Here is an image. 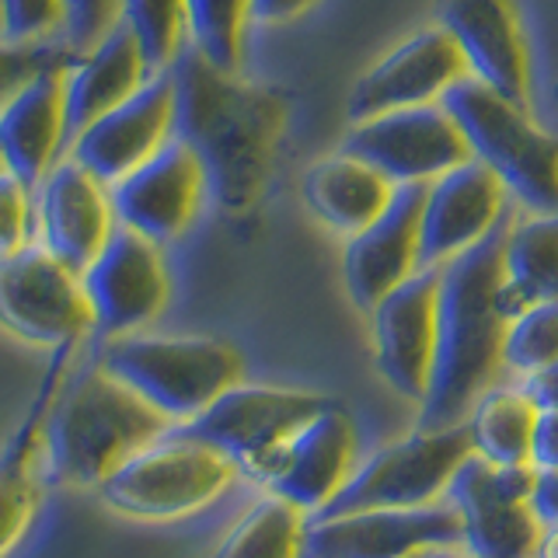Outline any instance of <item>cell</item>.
I'll use <instances>...</instances> for the list:
<instances>
[{
    "instance_id": "cell-7",
    "label": "cell",
    "mask_w": 558,
    "mask_h": 558,
    "mask_svg": "<svg viewBox=\"0 0 558 558\" xmlns=\"http://www.w3.org/2000/svg\"><path fill=\"white\" fill-rule=\"evenodd\" d=\"M471 453L468 429H415L405 440L374 450L353 468L331 502L314 517H342L363 510H415V506L440 502L453 471Z\"/></svg>"
},
{
    "instance_id": "cell-37",
    "label": "cell",
    "mask_w": 558,
    "mask_h": 558,
    "mask_svg": "<svg viewBox=\"0 0 558 558\" xmlns=\"http://www.w3.org/2000/svg\"><path fill=\"white\" fill-rule=\"evenodd\" d=\"M527 461L534 471H558V412H537Z\"/></svg>"
},
{
    "instance_id": "cell-32",
    "label": "cell",
    "mask_w": 558,
    "mask_h": 558,
    "mask_svg": "<svg viewBox=\"0 0 558 558\" xmlns=\"http://www.w3.org/2000/svg\"><path fill=\"white\" fill-rule=\"evenodd\" d=\"M558 363V301L517 311L502 336V371L531 377Z\"/></svg>"
},
{
    "instance_id": "cell-40",
    "label": "cell",
    "mask_w": 558,
    "mask_h": 558,
    "mask_svg": "<svg viewBox=\"0 0 558 558\" xmlns=\"http://www.w3.org/2000/svg\"><path fill=\"white\" fill-rule=\"evenodd\" d=\"M252 4V22L258 25H283L311 11L318 0H248Z\"/></svg>"
},
{
    "instance_id": "cell-31",
    "label": "cell",
    "mask_w": 558,
    "mask_h": 558,
    "mask_svg": "<svg viewBox=\"0 0 558 558\" xmlns=\"http://www.w3.org/2000/svg\"><path fill=\"white\" fill-rule=\"evenodd\" d=\"M119 25L133 35L150 74H161L185 49V0H122Z\"/></svg>"
},
{
    "instance_id": "cell-43",
    "label": "cell",
    "mask_w": 558,
    "mask_h": 558,
    "mask_svg": "<svg viewBox=\"0 0 558 558\" xmlns=\"http://www.w3.org/2000/svg\"><path fill=\"white\" fill-rule=\"evenodd\" d=\"M0 171H4V165H0Z\"/></svg>"
},
{
    "instance_id": "cell-18",
    "label": "cell",
    "mask_w": 558,
    "mask_h": 558,
    "mask_svg": "<svg viewBox=\"0 0 558 558\" xmlns=\"http://www.w3.org/2000/svg\"><path fill=\"white\" fill-rule=\"evenodd\" d=\"M461 77H468V66L458 46L433 22L412 32L405 43H398L366 74H360L345 105L349 122L395 109H415V105H436Z\"/></svg>"
},
{
    "instance_id": "cell-14",
    "label": "cell",
    "mask_w": 558,
    "mask_h": 558,
    "mask_svg": "<svg viewBox=\"0 0 558 558\" xmlns=\"http://www.w3.org/2000/svg\"><path fill=\"white\" fill-rule=\"evenodd\" d=\"M203 199L206 174L199 157L174 136L109 185L116 223L147 238L157 248L174 241L196 220Z\"/></svg>"
},
{
    "instance_id": "cell-24",
    "label": "cell",
    "mask_w": 558,
    "mask_h": 558,
    "mask_svg": "<svg viewBox=\"0 0 558 558\" xmlns=\"http://www.w3.org/2000/svg\"><path fill=\"white\" fill-rule=\"evenodd\" d=\"M66 60L35 74L0 109V165L32 189L66 154V109H63Z\"/></svg>"
},
{
    "instance_id": "cell-28",
    "label": "cell",
    "mask_w": 558,
    "mask_h": 558,
    "mask_svg": "<svg viewBox=\"0 0 558 558\" xmlns=\"http://www.w3.org/2000/svg\"><path fill=\"white\" fill-rule=\"evenodd\" d=\"M537 409L520 388H499L493 384L475 405H471L464 429L471 453L488 464H531V436H534Z\"/></svg>"
},
{
    "instance_id": "cell-42",
    "label": "cell",
    "mask_w": 558,
    "mask_h": 558,
    "mask_svg": "<svg viewBox=\"0 0 558 558\" xmlns=\"http://www.w3.org/2000/svg\"><path fill=\"white\" fill-rule=\"evenodd\" d=\"M412 558H471L461 545H450V548H426V551H418Z\"/></svg>"
},
{
    "instance_id": "cell-19",
    "label": "cell",
    "mask_w": 558,
    "mask_h": 558,
    "mask_svg": "<svg viewBox=\"0 0 558 558\" xmlns=\"http://www.w3.org/2000/svg\"><path fill=\"white\" fill-rule=\"evenodd\" d=\"M506 189L478 161H464L426 182L418 209V269H440L475 248L506 220Z\"/></svg>"
},
{
    "instance_id": "cell-26",
    "label": "cell",
    "mask_w": 558,
    "mask_h": 558,
    "mask_svg": "<svg viewBox=\"0 0 558 558\" xmlns=\"http://www.w3.org/2000/svg\"><path fill=\"white\" fill-rule=\"evenodd\" d=\"M304 203L336 234L353 238L384 206L395 185L353 154H328L304 171Z\"/></svg>"
},
{
    "instance_id": "cell-9",
    "label": "cell",
    "mask_w": 558,
    "mask_h": 558,
    "mask_svg": "<svg viewBox=\"0 0 558 558\" xmlns=\"http://www.w3.org/2000/svg\"><path fill=\"white\" fill-rule=\"evenodd\" d=\"M537 471L531 464H488L468 453L444 499L461 520V548L471 558H537L541 523L531 510Z\"/></svg>"
},
{
    "instance_id": "cell-39",
    "label": "cell",
    "mask_w": 558,
    "mask_h": 558,
    "mask_svg": "<svg viewBox=\"0 0 558 558\" xmlns=\"http://www.w3.org/2000/svg\"><path fill=\"white\" fill-rule=\"evenodd\" d=\"M520 391L531 398V405L537 412H558V363L545 366L531 377L520 380Z\"/></svg>"
},
{
    "instance_id": "cell-13",
    "label": "cell",
    "mask_w": 558,
    "mask_h": 558,
    "mask_svg": "<svg viewBox=\"0 0 558 558\" xmlns=\"http://www.w3.org/2000/svg\"><path fill=\"white\" fill-rule=\"evenodd\" d=\"M356 468V426L349 412L331 401L296 429L248 482L262 493L314 517L331 502Z\"/></svg>"
},
{
    "instance_id": "cell-8",
    "label": "cell",
    "mask_w": 558,
    "mask_h": 558,
    "mask_svg": "<svg viewBox=\"0 0 558 558\" xmlns=\"http://www.w3.org/2000/svg\"><path fill=\"white\" fill-rule=\"evenodd\" d=\"M331 398L293 388H269V384H231L220 398L174 426L192 440H199L238 471V478H252L311 415H318Z\"/></svg>"
},
{
    "instance_id": "cell-34",
    "label": "cell",
    "mask_w": 558,
    "mask_h": 558,
    "mask_svg": "<svg viewBox=\"0 0 558 558\" xmlns=\"http://www.w3.org/2000/svg\"><path fill=\"white\" fill-rule=\"evenodd\" d=\"M70 57L63 43H11L0 39V109L22 92V87L43 74L46 66Z\"/></svg>"
},
{
    "instance_id": "cell-12",
    "label": "cell",
    "mask_w": 558,
    "mask_h": 558,
    "mask_svg": "<svg viewBox=\"0 0 558 558\" xmlns=\"http://www.w3.org/2000/svg\"><path fill=\"white\" fill-rule=\"evenodd\" d=\"M77 279L92 311V331L101 339L133 336L150 325L171 293L161 248L119 223Z\"/></svg>"
},
{
    "instance_id": "cell-20",
    "label": "cell",
    "mask_w": 558,
    "mask_h": 558,
    "mask_svg": "<svg viewBox=\"0 0 558 558\" xmlns=\"http://www.w3.org/2000/svg\"><path fill=\"white\" fill-rule=\"evenodd\" d=\"M436 283H440V269H415L405 283L384 293L366 311L374 325V360L380 377L415 405L426 398L433 371Z\"/></svg>"
},
{
    "instance_id": "cell-41",
    "label": "cell",
    "mask_w": 558,
    "mask_h": 558,
    "mask_svg": "<svg viewBox=\"0 0 558 558\" xmlns=\"http://www.w3.org/2000/svg\"><path fill=\"white\" fill-rule=\"evenodd\" d=\"M537 558H558V527H545V531H541Z\"/></svg>"
},
{
    "instance_id": "cell-23",
    "label": "cell",
    "mask_w": 558,
    "mask_h": 558,
    "mask_svg": "<svg viewBox=\"0 0 558 558\" xmlns=\"http://www.w3.org/2000/svg\"><path fill=\"white\" fill-rule=\"evenodd\" d=\"M426 185H395L388 206L345 238L342 276L345 290L360 311H371L384 293L418 269V209H423Z\"/></svg>"
},
{
    "instance_id": "cell-15",
    "label": "cell",
    "mask_w": 558,
    "mask_h": 558,
    "mask_svg": "<svg viewBox=\"0 0 558 558\" xmlns=\"http://www.w3.org/2000/svg\"><path fill=\"white\" fill-rule=\"evenodd\" d=\"M436 25L458 46L468 77L531 109V46L517 0H440Z\"/></svg>"
},
{
    "instance_id": "cell-33",
    "label": "cell",
    "mask_w": 558,
    "mask_h": 558,
    "mask_svg": "<svg viewBox=\"0 0 558 558\" xmlns=\"http://www.w3.org/2000/svg\"><path fill=\"white\" fill-rule=\"evenodd\" d=\"M63 0H0V39L60 43Z\"/></svg>"
},
{
    "instance_id": "cell-11",
    "label": "cell",
    "mask_w": 558,
    "mask_h": 558,
    "mask_svg": "<svg viewBox=\"0 0 558 558\" xmlns=\"http://www.w3.org/2000/svg\"><path fill=\"white\" fill-rule=\"evenodd\" d=\"M342 150L380 171L391 185H426L471 161L458 122L440 101L360 119L349 126Z\"/></svg>"
},
{
    "instance_id": "cell-27",
    "label": "cell",
    "mask_w": 558,
    "mask_h": 558,
    "mask_svg": "<svg viewBox=\"0 0 558 558\" xmlns=\"http://www.w3.org/2000/svg\"><path fill=\"white\" fill-rule=\"evenodd\" d=\"M558 301V214H527L502 234V304L517 311Z\"/></svg>"
},
{
    "instance_id": "cell-22",
    "label": "cell",
    "mask_w": 558,
    "mask_h": 558,
    "mask_svg": "<svg viewBox=\"0 0 558 558\" xmlns=\"http://www.w3.org/2000/svg\"><path fill=\"white\" fill-rule=\"evenodd\" d=\"M74 349L77 345L49 349V363L39 388H35L25 415L17 418V426L0 444V558L25 537L46 496L49 482L43 464V426L52 398H57L60 384L66 380Z\"/></svg>"
},
{
    "instance_id": "cell-5",
    "label": "cell",
    "mask_w": 558,
    "mask_h": 558,
    "mask_svg": "<svg viewBox=\"0 0 558 558\" xmlns=\"http://www.w3.org/2000/svg\"><path fill=\"white\" fill-rule=\"evenodd\" d=\"M95 363L130 388L171 426L196 418L209 401L241 380V353L209 336H119L101 339Z\"/></svg>"
},
{
    "instance_id": "cell-17",
    "label": "cell",
    "mask_w": 558,
    "mask_h": 558,
    "mask_svg": "<svg viewBox=\"0 0 558 558\" xmlns=\"http://www.w3.org/2000/svg\"><path fill=\"white\" fill-rule=\"evenodd\" d=\"M450 545H461V520L444 499L415 510L311 517L304 551L314 558H412Z\"/></svg>"
},
{
    "instance_id": "cell-10",
    "label": "cell",
    "mask_w": 558,
    "mask_h": 558,
    "mask_svg": "<svg viewBox=\"0 0 558 558\" xmlns=\"http://www.w3.org/2000/svg\"><path fill=\"white\" fill-rule=\"evenodd\" d=\"M0 325L43 349L81 345L92 336L81 279L43 244H25L0 258Z\"/></svg>"
},
{
    "instance_id": "cell-6",
    "label": "cell",
    "mask_w": 558,
    "mask_h": 558,
    "mask_svg": "<svg viewBox=\"0 0 558 558\" xmlns=\"http://www.w3.org/2000/svg\"><path fill=\"white\" fill-rule=\"evenodd\" d=\"M234 482L238 471L220 453L182 429H168L161 440L122 461L95 493L112 513L168 523L206 510Z\"/></svg>"
},
{
    "instance_id": "cell-4",
    "label": "cell",
    "mask_w": 558,
    "mask_h": 558,
    "mask_svg": "<svg viewBox=\"0 0 558 558\" xmlns=\"http://www.w3.org/2000/svg\"><path fill=\"white\" fill-rule=\"evenodd\" d=\"M458 122L471 161L493 171V179L527 214H558V136L537 126L523 105L488 92L475 77H461L440 98Z\"/></svg>"
},
{
    "instance_id": "cell-3",
    "label": "cell",
    "mask_w": 558,
    "mask_h": 558,
    "mask_svg": "<svg viewBox=\"0 0 558 558\" xmlns=\"http://www.w3.org/2000/svg\"><path fill=\"white\" fill-rule=\"evenodd\" d=\"M174 429L161 412L92 360L63 380L46 412L43 464L49 485L98 488L136 450Z\"/></svg>"
},
{
    "instance_id": "cell-35",
    "label": "cell",
    "mask_w": 558,
    "mask_h": 558,
    "mask_svg": "<svg viewBox=\"0 0 558 558\" xmlns=\"http://www.w3.org/2000/svg\"><path fill=\"white\" fill-rule=\"evenodd\" d=\"M35 241V192L17 174L0 171V258Z\"/></svg>"
},
{
    "instance_id": "cell-1",
    "label": "cell",
    "mask_w": 558,
    "mask_h": 558,
    "mask_svg": "<svg viewBox=\"0 0 558 558\" xmlns=\"http://www.w3.org/2000/svg\"><path fill=\"white\" fill-rule=\"evenodd\" d=\"M174 130L171 136L199 157L206 196L231 217H244L262 199L287 130V98L276 87L217 70L189 46L171 63Z\"/></svg>"
},
{
    "instance_id": "cell-29",
    "label": "cell",
    "mask_w": 558,
    "mask_h": 558,
    "mask_svg": "<svg viewBox=\"0 0 558 558\" xmlns=\"http://www.w3.org/2000/svg\"><path fill=\"white\" fill-rule=\"evenodd\" d=\"M307 513L262 493L206 558H304Z\"/></svg>"
},
{
    "instance_id": "cell-16",
    "label": "cell",
    "mask_w": 558,
    "mask_h": 558,
    "mask_svg": "<svg viewBox=\"0 0 558 558\" xmlns=\"http://www.w3.org/2000/svg\"><path fill=\"white\" fill-rule=\"evenodd\" d=\"M174 130V87L171 74H150L136 92L116 109L92 119L81 133L70 136L66 154L101 185L119 182L140 161L168 144Z\"/></svg>"
},
{
    "instance_id": "cell-2",
    "label": "cell",
    "mask_w": 558,
    "mask_h": 558,
    "mask_svg": "<svg viewBox=\"0 0 558 558\" xmlns=\"http://www.w3.org/2000/svg\"><path fill=\"white\" fill-rule=\"evenodd\" d=\"M506 217L475 248L440 266L436 283V349L415 429L461 426L471 405L502 371V336L510 311L502 304Z\"/></svg>"
},
{
    "instance_id": "cell-21",
    "label": "cell",
    "mask_w": 558,
    "mask_h": 558,
    "mask_svg": "<svg viewBox=\"0 0 558 558\" xmlns=\"http://www.w3.org/2000/svg\"><path fill=\"white\" fill-rule=\"evenodd\" d=\"M35 192V244L60 258L66 269H81L116 231L109 185L87 174L77 161L60 157Z\"/></svg>"
},
{
    "instance_id": "cell-38",
    "label": "cell",
    "mask_w": 558,
    "mask_h": 558,
    "mask_svg": "<svg viewBox=\"0 0 558 558\" xmlns=\"http://www.w3.org/2000/svg\"><path fill=\"white\" fill-rule=\"evenodd\" d=\"M531 510L541 527H558V471H537Z\"/></svg>"
},
{
    "instance_id": "cell-25",
    "label": "cell",
    "mask_w": 558,
    "mask_h": 558,
    "mask_svg": "<svg viewBox=\"0 0 558 558\" xmlns=\"http://www.w3.org/2000/svg\"><path fill=\"white\" fill-rule=\"evenodd\" d=\"M150 77L144 52L133 35L116 25L101 43L84 52H70L63 63V109H66V144L87 122L126 101Z\"/></svg>"
},
{
    "instance_id": "cell-36",
    "label": "cell",
    "mask_w": 558,
    "mask_h": 558,
    "mask_svg": "<svg viewBox=\"0 0 558 558\" xmlns=\"http://www.w3.org/2000/svg\"><path fill=\"white\" fill-rule=\"evenodd\" d=\"M122 0H63V35L70 52H84L119 25Z\"/></svg>"
},
{
    "instance_id": "cell-30",
    "label": "cell",
    "mask_w": 558,
    "mask_h": 558,
    "mask_svg": "<svg viewBox=\"0 0 558 558\" xmlns=\"http://www.w3.org/2000/svg\"><path fill=\"white\" fill-rule=\"evenodd\" d=\"M248 0H185V46L217 70H241Z\"/></svg>"
},
{
    "instance_id": "cell-44",
    "label": "cell",
    "mask_w": 558,
    "mask_h": 558,
    "mask_svg": "<svg viewBox=\"0 0 558 558\" xmlns=\"http://www.w3.org/2000/svg\"><path fill=\"white\" fill-rule=\"evenodd\" d=\"M555 92H558V87H555Z\"/></svg>"
}]
</instances>
